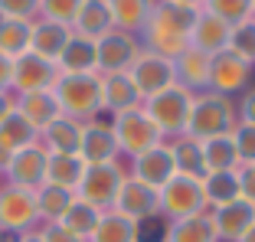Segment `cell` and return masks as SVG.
<instances>
[{"instance_id": "47", "label": "cell", "mask_w": 255, "mask_h": 242, "mask_svg": "<svg viewBox=\"0 0 255 242\" xmlns=\"http://www.w3.org/2000/svg\"><path fill=\"white\" fill-rule=\"evenodd\" d=\"M167 3H180V7H190V10H203L206 0H167Z\"/></svg>"}, {"instance_id": "51", "label": "cell", "mask_w": 255, "mask_h": 242, "mask_svg": "<svg viewBox=\"0 0 255 242\" xmlns=\"http://www.w3.org/2000/svg\"><path fill=\"white\" fill-rule=\"evenodd\" d=\"M252 10H255V0H252Z\"/></svg>"}, {"instance_id": "42", "label": "cell", "mask_w": 255, "mask_h": 242, "mask_svg": "<svg viewBox=\"0 0 255 242\" xmlns=\"http://www.w3.org/2000/svg\"><path fill=\"white\" fill-rule=\"evenodd\" d=\"M36 233H39L43 242H85V239H79L75 233H69L62 223H39Z\"/></svg>"}, {"instance_id": "16", "label": "cell", "mask_w": 255, "mask_h": 242, "mask_svg": "<svg viewBox=\"0 0 255 242\" xmlns=\"http://www.w3.org/2000/svg\"><path fill=\"white\" fill-rule=\"evenodd\" d=\"M210 223H213V233H216L219 242H239L249 233V226L255 223V206L246 203V200H233V203L213 206Z\"/></svg>"}, {"instance_id": "38", "label": "cell", "mask_w": 255, "mask_h": 242, "mask_svg": "<svg viewBox=\"0 0 255 242\" xmlns=\"http://www.w3.org/2000/svg\"><path fill=\"white\" fill-rule=\"evenodd\" d=\"M229 49H233L239 59H246L249 66H255V16L236 23L233 36H229Z\"/></svg>"}, {"instance_id": "33", "label": "cell", "mask_w": 255, "mask_h": 242, "mask_svg": "<svg viewBox=\"0 0 255 242\" xmlns=\"http://www.w3.org/2000/svg\"><path fill=\"white\" fill-rule=\"evenodd\" d=\"M203 144V164L206 174H223V170H239V154H236L233 137H213V141H200Z\"/></svg>"}, {"instance_id": "52", "label": "cell", "mask_w": 255, "mask_h": 242, "mask_svg": "<svg viewBox=\"0 0 255 242\" xmlns=\"http://www.w3.org/2000/svg\"><path fill=\"white\" fill-rule=\"evenodd\" d=\"M0 23H3V16H0Z\"/></svg>"}, {"instance_id": "17", "label": "cell", "mask_w": 255, "mask_h": 242, "mask_svg": "<svg viewBox=\"0 0 255 242\" xmlns=\"http://www.w3.org/2000/svg\"><path fill=\"white\" fill-rule=\"evenodd\" d=\"M128 177H134V180L147 183V187H154V190H160L170 177H177V164H173V154H170V147H167V141L131 160Z\"/></svg>"}, {"instance_id": "26", "label": "cell", "mask_w": 255, "mask_h": 242, "mask_svg": "<svg viewBox=\"0 0 255 242\" xmlns=\"http://www.w3.org/2000/svg\"><path fill=\"white\" fill-rule=\"evenodd\" d=\"M112 30H115V23H112V13H108L105 0H85L79 16L72 20V33L75 36H85V39H102Z\"/></svg>"}, {"instance_id": "7", "label": "cell", "mask_w": 255, "mask_h": 242, "mask_svg": "<svg viewBox=\"0 0 255 242\" xmlns=\"http://www.w3.org/2000/svg\"><path fill=\"white\" fill-rule=\"evenodd\" d=\"M112 128H115V137H118L121 154H128L131 160L141 157V154L150 151V147L164 144V134L157 131V124L147 118V112H144L141 105L131 108V112L115 115V118H112Z\"/></svg>"}, {"instance_id": "31", "label": "cell", "mask_w": 255, "mask_h": 242, "mask_svg": "<svg viewBox=\"0 0 255 242\" xmlns=\"http://www.w3.org/2000/svg\"><path fill=\"white\" fill-rule=\"evenodd\" d=\"M160 242H219V239L213 233L210 213H200V216H190V220L167 223Z\"/></svg>"}, {"instance_id": "32", "label": "cell", "mask_w": 255, "mask_h": 242, "mask_svg": "<svg viewBox=\"0 0 255 242\" xmlns=\"http://www.w3.org/2000/svg\"><path fill=\"white\" fill-rule=\"evenodd\" d=\"M33 200H36L39 223H59L62 213L72 206L75 193H72V190H62V187H53V183H43V187L33 193Z\"/></svg>"}, {"instance_id": "1", "label": "cell", "mask_w": 255, "mask_h": 242, "mask_svg": "<svg viewBox=\"0 0 255 242\" xmlns=\"http://www.w3.org/2000/svg\"><path fill=\"white\" fill-rule=\"evenodd\" d=\"M196 16H200V10L157 0V7H154V13H150L147 26L141 33V46L164 56V59H177L190 46V33L196 26Z\"/></svg>"}, {"instance_id": "29", "label": "cell", "mask_w": 255, "mask_h": 242, "mask_svg": "<svg viewBox=\"0 0 255 242\" xmlns=\"http://www.w3.org/2000/svg\"><path fill=\"white\" fill-rule=\"evenodd\" d=\"M89 242H141V226L115 210H105Z\"/></svg>"}, {"instance_id": "13", "label": "cell", "mask_w": 255, "mask_h": 242, "mask_svg": "<svg viewBox=\"0 0 255 242\" xmlns=\"http://www.w3.org/2000/svg\"><path fill=\"white\" fill-rule=\"evenodd\" d=\"M59 79V66L36 53H23L13 59V76H10V95H26V92H46Z\"/></svg>"}, {"instance_id": "11", "label": "cell", "mask_w": 255, "mask_h": 242, "mask_svg": "<svg viewBox=\"0 0 255 242\" xmlns=\"http://www.w3.org/2000/svg\"><path fill=\"white\" fill-rule=\"evenodd\" d=\"M46 160H49V154H46L39 144L10 154L7 164H3V170H0V174H3V183L36 193V190L46 183Z\"/></svg>"}, {"instance_id": "40", "label": "cell", "mask_w": 255, "mask_h": 242, "mask_svg": "<svg viewBox=\"0 0 255 242\" xmlns=\"http://www.w3.org/2000/svg\"><path fill=\"white\" fill-rule=\"evenodd\" d=\"M229 137H233L236 154H239V167L255 164V124H236Z\"/></svg>"}, {"instance_id": "50", "label": "cell", "mask_w": 255, "mask_h": 242, "mask_svg": "<svg viewBox=\"0 0 255 242\" xmlns=\"http://www.w3.org/2000/svg\"><path fill=\"white\" fill-rule=\"evenodd\" d=\"M3 164H7V157H3V154H0V170H3Z\"/></svg>"}, {"instance_id": "18", "label": "cell", "mask_w": 255, "mask_h": 242, "mask_svg": "<svg viewBox=\"0 0 255 242\" xmlns=\"http://www.w3.org/2000/svg\"><path fill=\"white\" fill-rule=\"evenodd\" d=\"M210 59L213 56L187 46V49L173 59V79H177V85H183L190 95L210 92Z\"/></svg>"}, {"instance_id": "3", "label": "cell", "mask_w": 255, "mask_h": 242, "mask_svg": "<svg viewBox=\"0 0 255 242\" xmlns=\"http://www.w3.org/2000/svg\"><path fill=\"white\" fill-rule=\"evenodd\" d=\"M239 124L236 118V99H226L216 92H200L193 95V108H190L187 131L193 141H213V137L233 134V128Z\"/></svg>"}, {"instance_id": "15", "label": "cell", "mask_w": 255, "mask_h": 242, "mask_svg": "<svg viewBox=\"0 0 255 242\" xmlns=\"http://www.w3.org/2000/svg\"><path fill=\"white\" fill-rule=\"evenodd\" d=\"M79 157H82L85 164H115V160H121V147H118L112 121H102V118L85 121Z\"/></svg>"}, {"instance_id": "43", "label": "cell", "mask_w": 255, "mask_h": 242, "mask_svg": "<svg viewBox=\"0 0 255 242\" xmlns=\"http://www.w3.org/2000/svg\"><path fill=\"white\" fill-rule=\"evenodd\" d=\"M236 180H239V200L255 206V164H242L236 170Z\"/></svg>"}, {"instance_id": "12", "label": "cell", "mask_w": 255, "mask_h": 242, "mask_svg": "<svg viewBox=\"0 0 255 242\" xmlns=\"http://www.w3.org/2000/svg\"><path fill=\"white\" fill-rule=\"evenodd\" d=\"M128 76H131L134 89L141 92V99H150V95H157V92L170 89L177 82L173 79V59H164V56L150 53V49L137 53V59L128 69Z\"/></svg>"}, {"instance_id": "20", "label": "cell", "mask_w": 255, "mask_h": 242, "mask_svg": "<svg viewBox=\"0 0 255 242\" xmlns=\"http://www.w3.org/2000/svg\"><path fill=\"white\" fill-rule=\"evenodd\" d=\"M69 39H72V26H62V23L36 16V20H33V33H30V53L43 56V59H49V62H59V56H62Z\"/></svg>"}, {"instance_id": "39", "label": "cell", "mask_w": 255, "mask_h": 242, "mask_svg": "<svg viewBox=\"0 0 255 242\" xmlns=\"http://www.w3.org/2000/svg\"><path fill=\"white\" fill-rule=\"evenodd\" d=\"M85 0H39V16L43 20L62 23V26H72V20L79 16Z\"/></svg>"}, {"instance_id": "34", "label": "cell", "mask_w": 255, "mask_h": 242, "mask_svg": "<svg viewBox=\"0 0 255 242\" xmlns=\"http://www.w3.org/2000/svg\"><path fill=\"white\" fill-rule=\"evenodd\" d=\"M30 33H33V23H26V20H3L0 23V56L20 59L23 53H30Z\"/></svg>"}, {"instance_id": "48", "label": "cell", "mask_w": 255, "mask_h": 242, "mask_svg": "<svg viewBox=\"0 0 255 242\" xmlns=\"http://www.w3.org/2000/svg\"><path fill=\"white\" fill-rule=\"evenodd\" d=\"M16 242H43V239H39V233H36V229H33V233H23V236H20V239H16Z\"/></svg>"}, {"instance_id": "45", "label": "cell", "mask_w": 255, "mask_h": 242, "mask_svg": "<svg viewBox=\"0 0 255 242\" xmlns=\"http://www.w3.org/2000/svg\"><path fill=\"white\" fill-rule=\"evenodd\" d=\"M10 76H13V59L0 56V92H10Z\"/></svg>"}, {"instance_id": "23", "label": "cell", "mask_w": 255, "mask_h": 242, "mask_svg": "<svg viewBox=\"0 0 255 242\" xmlns=\"http://www.w3.org/2000/svg\"><path fill=\"white\" fill-rule=\"evenodd\" d=\"M33 144H39V131L33 128L16 108L0 115V154H3V157L23 151V147H33Z\"/></svg>"}, {"instance_id": "46", "label": "cell", "mask_w": 255, "mask_h": 242, "mask_svg": "<svg viewBox=\"0 0 255 242\" xmlns=\"http://www.w3.org/2000/svg\"><path fill=\"white\" fill-rule=\"evenodd\" d=\"M10 108H13V95L10 92H0V115L10 112Z\"/></svg>"}, {"instance_id": "22", "label": "cell", "mask_w": 255, "mask_h": 242, "mask_svg": "<svg viewBox=\"0 0 255 242\" xmlns=\"http://www.w3.org/2000/svg\"><path fill=\"white\" fill-rule=\"evenodd\" d=\"M229 36H233V26H229V23H223L219 16L200 10L196 26H193V33H190V46L200 49V53H206V56H216V53H223V49H229Z\"/></svg>"}, {"instance_id": "24", "label": "cell", "mask_w": 255, "mask_h": 242, "mask_svg": "<svg viewBox=\"0 0 255 242\" xmlns=\"http://www.w3.org/2000/svg\"><path fill=\"white\" fill-rule=\"evenodd\" d=\"M105 3H108L115 30L131 33V36H141L154 7H157V0H105Z\"/></svg>"}, {"instance_id": "14", "label": "cell", "mask_w": 255, "mask_h": 242, "mask_svg": "<svg viewBox=\"0 0 255 242\" xmlns=\"http://www.w3.org/2000/svg\"><path fill=\"white\" fill-rule=\"evenodd\" d=\"M141 49H144L141 36H131V33H121V30L105 33L102 39H95L98 76H108V72H128Z\"/></svg>"}, {"instance_id": "19", "label": "cell", "mask_w": 255, "mask_h": 242, "mask_svg": "<svg viewBox=\"0 0 255 242\" xmlns=\"http://www.w3.org/2000/svg\"><path fill=\"white\" fill-rule=\"evenodd\" d=\"M141 102H144L141 92L134 89L128 72H108V76H102V112H108L115 118L121 112L137 108Z\"/></svg>"}, {"instance_id": "2", "label": "cell", "mask_w": 255, "mask_h": 242, "mask_svg": "<svg viewBox=\"0 0 255 242\" xmlns=\"http://www.w3.org/2000/svg\"><path fill=\"white\" fill-rule=\"evenodd\" d=\"M53 95L66 118H75L82 124L102 118V76L98 72H59Z\"/></svg>"}, {"instance_id": "30", "label": "cell", "mask_w": 255, "mask_h": 242, "mask_svg": "<svg viewBox=\"0 0 255 242\" xmlns=\"http://www.w3.org/2000/svg\"><path fill=\"white\" fill-rule=\"evenodd\" d=\"M59 72H98V53H95V39H85V36H75L66 43L59 56Z\"/></svg>"}, {"instance_id": "8", "label": "cell", "mask_w": 255, "mask_h": 242, "mask_svg": "<svg viewBox=\"0 0 255 242\" xmlns=\"http://www.w3.org/2000/svg\"><path fill=\"white\" fill-rule=\"evenodd\" d=\"M112 210L121 213V216H128V220L137 223V226H144V223L160 220V197H157L154 187L134 180V177H125V183H121Z\"/></svg>"}, {"instance_id": "4", "label": "cell", "mask_w": 255, "mask_h": 242, "mask_svg": "<svg viewBox=\"0 0 255 242\" xmlns=\"http://www.w3.org/2000/svg\"><path fill=\"white\" fill-rule=\"evenodd\" d=\"M141 108L147 112V118L157 124V131L164 134V141L170 137H180L187 131V121H190V108H193V95H190L183 85L173 82L170 89L150 95V99L141 102Z\"/></svg>"}, {"instance_id": "9", "label": "cell", "mask_w": 255, "mask_h": 242, "mask_svg": "<svg viewBox=\"0 0 255 242\" xmlns=\"http://www.w3.org/2000/svg\"><path fill=\"white\" fill-rule=\"evenodd\" d=\"M252 72H255V66L239 59L233 49H223V53H216L210 59V92L226 95V99L242 95L249 89V82H252Z\"/></svg>"}, {"instance_id": "25", "label": "cell", "mask_w": 255, "mask_h": 242, "mask_svg": "<svg viewBox=\"0 0 255 242\" xmlns=\"http://www.w3.org/2000/svg\"><path fill=\"white\" fill-rule=\"evenodd\" d=\"M79 144H82V121L66 115L39 131V147L46 154H79Z\"/></svg>"}, {"instance_id": "35", "label": "cell", "mask_w": 255, "mask_h": 242, "mask_svg": "<svg viewBox=\"0 0 255 242\" xmlns=\"http://www.w3.org/2000/svg\"><path fill=\"white\" fill-rule=\"evenodd\" d=\"M98 220H102V210H95V206H89L85 200L75 197V200H72V206H69V210L62 213V220H59V223L69 229V233H75L79 239L89 242V236L95 233Z\"/></svg>"}, {"instance_id": "5", "label": "cell", "mask_w": 255, "mask_h": 242, "mask_svg": "<svg viewBox=\"0 0 255 242\" xmlns=\"http://www.w3.org/2000/svg\"><path fill=\"white\" fill-rule=\"evenodd\" d=\"M157 197H160V220H167V223L210 213L206 193H203V180H196V177H183V174L170 177L157 190Z\"/></svg>"}, {"instance_id": "41", "label": "cell", "mask_w": 255, "mask_h": 242, "mask_svg": "<svg viewBox=\"0 0 255 242\" xmlns=\"http://www.w3.org/2000/svg\"><path fill=\"white\" fill-rule=\"evenodd\" d=\"M0 16H3V20L33 23L39 16V0H0Z\"/></svg>"}, {"instance_id": "21", "label": "cell", "mask_w": 255, "mask_h": 242, "mask_svg": "<svg viewBox=\"0 0 255 242\" xmlns=\"http://www.w3.org/2000/svg\"><path fill=\"white\" fill-rule=\"evenodd\" d=\"M13 108L23 115V118L30 121L36 131L49 128L56 118H62V108L59 102H56L53 89H46V92H26V95H13Z\"/></svg>"}, {"instance_id": "36", "label": "cell", "mask_w": 255, "mask_h": 242, "mask_svg": "<svg viewBox=\"0 0 255 242\" xmlns=\"http://www.w3.org/2000/svg\"><path fill=\"white\" fill-rule=\"evenodd\" d=\"M203 193H206V203L223 206L239 200V180H236V170H223V174H206L203 177Z\"/></svg>"}, {"instance_id": "37", "label": "cell", "mask_w": 255, "mask_h": 242, "mask_svg": "<svg viewBox=\"0 0 255 242\" xmlns=\"http://www.w3.org/2000/svg\"><path fill=\"white\" fill-rule=\"evenodd\" d=\"M203 10H206V13H213V16H219V20L229 23V26H236V23L255 16L252 0H206V3H203Z\"/></svg>"}, {"instance_id": "27", "label": "cell", "mask_w": 255, "mask_h": 242, "mask_svg": "<svg viewBox=\"0 0 255 242\" xmlns=\"http://www.w3.org/2000/svg\"><path fill=\"white\" fill-rule=\"evenodd\" d=\"M82 174H85V160L79 154H49V160H46V183H53V187L75 193L82 183Z\"/></svg>"}, {"instance_id": "44", "label": "cell", "mask_w": 255, "mask_h": 242, "mask_svg": "<svg viewBox=\"0 0 255 242\" xmlns=\"http://www.w3.org/2000/svg\"><path fill=\"white\" fill-rule=\"evenodd\" d=\"M236 118H239V124H255V85H249L236 99Z\"/></svg>"}, {"instance_id": "6", "label": "cell", "mask_w": 255, "mask_h": 242, "mask_svg": "<svg viewBox=\"0 0 255 242\" xmlns=\"http://www.w3.org/2000/svg\"><path fill=\"white\" fill-rule=\"evenodd\" d=\"M125 177H128V167L121 160H115V164H85V174H82L79 190H75V197L105 213L115 206V197H118Z\"/></svg>"}, {"instance_id": "28", "label": "cell", "mask_w": 255, "mask_h": 242, "mask_svg": "<svg viewBox=\"0 0 255 242\" xmlns=\"http://www.w3.org/2000/svg\"><path fill=\"white\" fill-rule=\"evenodd\" d=\"M167 147H170V154H173L177 174L196 177V180H203V177H206V164H203V144H200V141H193L190 134H180V137H170V141H167Z\"/></svg>"}, {"instance_id": "10", "label": "cell", "mask_w": 255, "mask_h": 242, "mask_svg": "<svg viewBox=\"0 0 255 242\" xmlns=\"http://www.w3.org/2000/svg\"><path fill=\"white\" fill-rule=\"evenodd\" d=\"M39 226L33 190H20L10 183H0V229L10 233H33Z\"/></svg>"}, {"instance_id": "49", "label": "cell", "mask_w": 255, "mask_h": 242, "mask_svg": "<svg viewBox=\"0 0 255 242\" xmlns=\"http://www.w3.org/2000/svg\"><path fill=\"white\" fill-rule=\"evenodd\" d=\"M239 242H255V223H252V226H249V233L246 236H242V239Z\"/></svg>"}, {"instance_id": "53", "label": "cell", "mask_w": 255, "mask_h": 242, "mask_svg": "<svg viewBox=\"0 0 255 242\" xmlns=\"http://www.w3.org/2000/svg\"><path fill=\"white\" fill-rule=\"evenodd\" d=\"M157 242H160V239H157Z\"/></svg>"}]
</instances>
